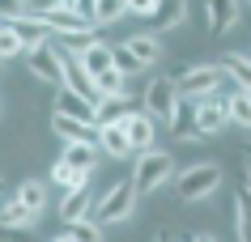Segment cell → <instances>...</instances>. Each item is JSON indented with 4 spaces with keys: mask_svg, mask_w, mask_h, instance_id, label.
Wrapping results in <instances>:
<instances>
[{
    "mask_svg": "<svg viewBox=\"0 0 251 242\" xmlns=\"http://www.w3.org/2000/svg\"><path fill=\"white\" fill-rule=\"evenodd\" d=\"M136 196H141V191H136L132 175L111 183V187L98 191V200H94V221H98V225H119V221H128L132 208H136Z\"/></svg>",
    "mask_w": 251,
    "mask_h": 242,
    "instance_id": "6da1fadb",
    "label": "cell"
},
{
    "mask_svg": "<svg viewBox=\"0 0 251 242\" xmlns=\"http://www.w3.org/2000/svg\"><path fill=\"white\" fill-rule=\"evenodd\" d=\"M217 187H222V166L217 161H196V166H187L183 175H175V196L183 204L209 200Z\"/></svg>",
    "mask_w": 251,
    "mask_h": 242,
    "instance_id": "7a4b0ae2",
    "label": "cell"
},
{
    "mask_svg": "<svg viewBox=\"0 0 251 242\" xmlns=\"http://www.w3.org/2000/svg\"><path fill=\"white\" fill-rule=\"evenodd\" d=\"M166 178H175V157L171 153H162V149H149V153H141L132 166V183L141 196H149V191H158Z\"/></svg>",
    "mask_w": 251,
    "mask_h": 242,
    "instance_id": "3957f363",
    "label": "cell"
},
{
    "mask_svg": "<svg viewBox=\"0 0 251 242\" xmlns=\"http://www.w3.org/2000/svg\"><path fill=\"white\" fill-rule=\"evenodd\" d=\"M179 81L175 77H153L145 85V110L153 115L158 123H171L175 119V110H179Z\"/></svg>",
    "mask_w": 251,
    "mask_h": 242,
    "instance_id": "277c9868",
    "label": "cell"
},
{
    "mask_svg": "<svg viewBox=\"0 0 251 242\" xmlns=\"http://www.w3.org/2000/svg\"><path fill=\"white\" fill-rule=\"evenodd\" d=\"M26 72L34 81H47V85H64V55L55 43H43L34 51H26Z\"/></svg>",
    "mask_w": 251,
    "mask_h": 242,
    "instance_id": "5b68a950",
    "label": "cell"
},
{
    "mask_svg": "<svg viewBox=\"0 0 251 242\" xmlns=\"http://www.w3.org/2000/svg\"><path fill=\"white\" fill-rule=\"evenodd\" d=\"M226 123H230V98L226 94H213V98H204V102H200V110H196V136H192V140H209V136H217L226 128Z\"/></svg>",
    "mask_w": 251,
    "mask_h": 242,
    "instance_id": "8992f818",
    "label": "cell"
},
{
    "mask_svg": "<svg viewBox=\"0 0 251 242\" xmlns=\"http://www.w3.org/2000/svg\"><path fill=\"white\" fill-rule=\"evenodd\" d=\"M55 115H68V119H81V123H94L98 128V102L77 94V89H68V85L55 89Z\"/></svg>",
    "mask_w": 251,
    "mask_h": 242,
    "instance_id": "52a82bcc",
    "label": "cell"
},
{
    "mask_svg": "<svg viewBox=\"0 0 251 242\" xmlns=\"http://www.w3.org/2000/svg\"><path fill=\"white\" fill-rule=\"evenodd\" d=\"M234 22H238V0H204V26L213 39L230 34Z\"/></svg>",
    "mask_w": 251,
    "mask_h": 242,
    "instance_id": "ba28073f",
    "label": "cell"
},
{
    "mask_svg": "<svg viewBox=\"0 0 251 242\" xmlns=\"http://www.w3.org/2000/svg\"><path fill=\"white\" fill-rule=\"evenodd\" d=\"M4 30L22 34V43H26L30 51H34V47H43L47 39H55V34H51V26H47L43 17H30V13H22V17H4Z\"/></svg>",
    "mask_w": 251,
    "mask_h": 242,
    "instance_id": "9c48e42d",
    "label": "cell"
},
{
    "mask_svg": "<svg viewBox=\"0 0 251 242\" xmlns=\"http://www.w3.org/2000/svg\"><path fill=\"white\" fill-rule=\"evenodd\" d=\"M124 128H128V136H132L136 157H141V153H149V149H153V140H158V119H153L149 110H132V115L124 119Z\"/></svg>",
    "mask_w": 251,
    "mask_h": 242,
    "instance_id": "30bf717a",
    "label": "cell"
},
{
    "mask_svg": "<svg viewBox=\"0 0 251 242\" xmlns=\"http://www.w3.org/2000/svg\"><path fill=\"white\" fill-rule=\"evenodd\" d=\"M43 22L51 26L55 39H64V34H81V30H94V17L81 13V9H68V4H60V9H55V13H47Z\"/></svg>",
    "mask_w": 251,
    "mask_h": 242,
    "instance_id": "8fae6325",
    "label": "cell"
},
{
    "mask_svg": "<svg viewBox=\"0 0 251 242\" xmlns=\"http://www.w3.org/2000/svg\"><path fill=\"white\" fill-rule=\"evenodd\" d=\"M98 149H102L106 157H132V136L124 123H111V128H98Z\"/></svg>",
    "mask_w": 251,
    "mask_h": 242,
    "instance_id": "7c38bea8",
    "label": "cell"
},
{
    "mask_svg": "<svg viewBox=\"0 0 251 242\" xmlns=\"http://www.w3.org/2000/svg\"><path fill=\"white\" fill-rule=\"evenodd\" d=\"M51 132L64 140V145H77V140H98V128L81 119H68V115H51Z\"/></svg>",
    "mask_w": 251,
    "mask_h": 242,
    "instance_id": "4fadbf2b",
    "label": "cell"
},
{
    "mask_svg": "<svg viewBox=\"0 0 251 242\" xmlns=\"http://www.w3.org/2000/svg\"><path fill=\"white\" fill-rule=\"evenodd\" d=\"M94 200H98V196H90V187H85V191H68L64 200H60V221H64V225L85 221V217L94 213Z\"/></svg>",
    "mask_w": 251,
    "mask_h": 242,
    "instance_id": "5bb4252c",
    "label": "cell"
},
{
    "mask_svg": "<svg viewBox=\"0 0 251 242\" xmlns=\"http://www.w3.org/2000/svg\"><path fill=\"white\" fill-rule=\"evenodd\" d=\"M183 17H187V0H158L149 26H153V34H162V30H175Z\"/></svg>",
    "mask_w": 251,
    "mask_h": 242,
    "instance_id": "9a60e30c",
    "label": "cell"
},
{
    "mask_svg": "<svg viewBox=\"0 0 251 242\" xmlns=\"http://www.w3.org/2000/svg\"><path fill=\"white\" fill-rule=\"evenodd\" d=\"M124 43H128V51H132V55H136V60H141L145 68L162 60V43H158V34H153V30H145V34L136 30V34H128Z\"/></svg>",
    "mask_w": 251,
    "mask_h": 242,
    "instance_id": "2e32d148",
    "label": "cell"
},
{
    "mask_svg": "<svg viewBox=\"0 0 251 242\" xmlns=\"http://www.w3.org/2000/svg\"><path fill=\"white\" fill-rule=\"evenodd\" d=\"M98 140H77V145H64V161L73 166V170H90L94 175V166H98Z\"/></svg>",
    "mask_w": 251,
    "mask_h": 242,
    "instance_id": "e0dca14e",
    "label": "cell"
},
{
    "mask_svg": "<svg viewBox=\"0 0 251 242\" xmlns=\"http://www.w3.org/2000/svg\"><path fill=\"white\" fill-rule=\"evenodd\" d=\"M196 110H200L196 98H179V110H175V119H171V132L183 136V140H192V136H196Z\"/></svg>",
    "mask_w": 251,
    "mask_h": 242,
    "instance_id": "ac0fdd59",
    "label": "cell"
},
{
    "mask_svg": "<svg viewBox=\"0 0 251 242\" xmlns=\"http://www.w3.org/2000/svg\"><path fill=\"white\" fill-rule=\"evenodd\" d=\"M51 183H55V187H64V191H85V187H90V170H73V166L60 157L51 166Z\"/></svg>",
    "mask_w": 251,
    "mask_h": 242,
    "instance_id": "d6986e66",
    "label": "cell"
},
{
    "mask_svg": "<svg viewBox=\"0 0 251 242\" xmlns=\"http://www.w3.org/2000/svg\"><path fill=\"white\" fill-rule=\"evenodd\" d=\"M81 64H85V72H90V77H102L106 68H115V47H106V43H94L90 51L81 55Z\"/></svg>",
    "mask_w": 251,
    "mask_h": 242,
    "instance_id": "ffe728a7",
    "label": "cell"
},
{
    "mask_svg": "<svg viewBox=\"0 0 251 242\" xmlns=\"http://www.w3.org/2000/svg\"><path fill=\"white\" fill-rule=\"evenodd\" d=\"M128 115H132V110H128V94H119V98H98V128L124 123Z\"/></svg>",
    "mask_w": 251,
    "mask_h": 242,
    "instance_id": "44dd1931",
    "label": "cell"
},
{
    "mask_svg": "<svg viewBox=\"0 0 251 242\" xmlns=\"http://www.w3.org/2000/svg\"><path fill=\"white\" fill-rule=\"evenodd\" d=\"M0 217H4V229H26V225H34V217H39V213H34V208H26V204L13 196V200H4Z\"/></svg>",
    "mask_w": 251,
    "mask_h": 242,
    "instance_id": "7402d4cb",
    "label": "cell"
},
{
    "mask_svg": "<svg viewBox=\"0 0 251 242\" xmlns=\"http://www.w3.org/2000/svg\"><path fill=\"white\" fill-rule=\"evenodd\" d=\"M124 13H128V0H90L94 26H111V22H119Z\"/></svg>",
    "mask_w": 251,
    "mask_h": 242,
    "instance_id": "603a6c76",
    "label": "cell"
},
{
    "mask_svg": "<svg viewBox=\"0 0 251 242\" xmlns=\"http://www.w3.org/2000/svg\"><path fill=\"white\" fill-rule=\"evenodd\" d=\"M230 123L251 132V89H230Z\"/></svg>",
    "mask_w": 251,
    "mask_h": 242,
    "instance_id": "cb8c5ba5",
    "label": "cell"
},
{
    "mask_svg": "<svg viewBox=\"0 0 251 242\" xmlns=\"http://www.w3.org/2000/svg\"><path fill=\"white\" fill-rule=\"evenodd\" d=\"M222 68H226V77L234 81V89H251V60H243V55H222Z\"/></svg>",
    "mask_w": 251,
    "mask_h": 242,
    "instance_id": "d4e9b609",
    "label": "cell"
},
{
    "mask_svg": "<svg viewBox=\"0 0 251 242\" xmlns=\"http://www.w3.org/2000/svg\"><path fill=\"white\" fill-rule=\"evenodd\" d=\"M17 200L26 204V208H34V213H39L43 204H47V187H43L39 178H26V183L17 187Z\"/></svg>",
    "mask_w": 251,
    "mask_h": 242,
    "instance_id": "484cf974",
    "label": "cell"
},
{
    "mask_svg": "<svg viewBox=\"0 0 251 242\" xmlns=\"http://www.w3.org/2000/svg\"><path fill=\"white\" fill-rule=\"evenodd\" d=\"M68 234H73V242H102V225H98L94 217L73 221V225H68Z\"/></svg>",
    "mask_w": 251,
    "mask_h": 242,
    "instance_id": "4316f807",
    "label": "cell"
},
{
    "mask_svg": "<svg viewBox=\"0 0 251 242\" xmlns=\"http://www.w3.org/2000/svg\"><path fill=\"white\" fill-rule=\"evenodd\" d=\"M26 51H30V47L22 43V34H13V30L0 34V55H4V60H17V55H26Z\"/></svg>",
    "mask_w": 251,
    "mask_h": 242,
    "instance_id": "83f0119b",
    "label": "cell"
},
{
    "mask_svg": "<svg viewBox=\"0 0 251 242\" xmlns=\"http://www.w3.org/2000/svg\"><path fill=\"white\" fill-rule=\"evenodd\" d=\"M115 64L124 68V72H128V77H132V72H141V68H145V64H141V60H136L132 51H128V43H115Z\"/></svg>",
    "mask_w": 251,
    "mask_h": 242,
    "instance_id": "f1b7e54d",
    "label": "cell"
},
{
    "mask_svg": "<svg viewBox=\"0 0 251 242\" xmlns=\"http://www.w3.org/2000/svg\"><path fill=\"white\" fill-rule=\"evenodd\" d=\"M64 0H26V13L30 17H47V13H55Z\"/></svg>",
    "mask_w": 251,
    "mask_h": 242,
    "instance_id": "f546056e",
    "label": "cell"
},
{
    "mask_svg": "<svg viewBox=\"0 0 251 242\" xmlns=\"http://www.w3.org/2000/svg\"><path fill=\"white\" fill-rule=\"evenodd\" d=\"M153 9H158V0H128V13H132V17H145V22L153 17Z\"/></svg>",
    "mask_w": 251,
    "mask_h": 242,
    "instance_id": "4dcf8cb0",
    "label": "cell"
},
{
    "mask_svg": "<svg viewBox=\"0 0 251 242\" xmlns=\"http://www.w3.org/2000/svg\"><path fill=\"white\" fill-rule=\"evenodd\" d=\"M153 242H171V229H162V234H158V238H153Z\"/></svg>",
    "mask_w": 251,
    "mask_h": 242,
    "instance_id": "1f68e13d",
    "label": "cell"
},
{
    "mask_svg": "<svg viewBox=\"0 0 251 242\" xmlns=\"http://www.w3.org/2000/svg\"><path fill=\"white\" fill-rule=\"evenodd\" d=\"M51 242H73V234H68V229H64V234H60V238H51Z\"/></svg>",
    "mask_w": 251,
    "mask_h": 242,
    "instance_id": "d6a6232c",
    "label": "cell"
},
{
    "mask_svg": "<svg viewBox=\"0 0 251 242\" xmlns=\"http://www.w3.org/2000/svg\"><path fill=\"white\" fill-rule=\"evenodd\" d=\"M196 242H217V238H213V234H196Z\"/></svg>",
    "mask_w": 251,
    "mask_h": 242,
    "instance_id": "836d02e7",
    "label": "cell"
},
{
    "mask_svg": "<svg viewBox=\"0 0 251 242\" xmlns=\"http://www.w3.org/2000/svg\"><path fill=\"white\" fill-rule=\"evenodd\" d=\"M247 191H251V157H247Z\"/></svg>",
    "mask_w": 251,
    "mask_h": 242,
    "instance_id": "e575fe53",
    "label": "cell"
}]
</instances>
